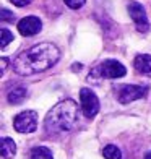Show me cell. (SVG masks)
<instances>
[{"label":"cell","mask_w":151,"mask_h":159,"mask_svg":"<svg viewBox=\"0 0 151 159\" xmlns=\"http://www.w3.org/2000/svg\"><path fill=\"white\" fill-rule=\"evenodd\" d=\"M30 159H54V157H52V153H50L49 148H46V146H36L31 151Z\"/></svg>","instance_id":"obj_12"},{"label":"cell","mask_w":151,"mask_h":159,"mask_svg":"<svg viewBox=\"0 0 151 159\" xmlns=\"http://www.w3.org/2000/svg\"><path fill=\"white\" fill-rule=\"evenodd\" d=\"M127 8H128V15H130V18L133 20V23L136 26V30L140 33H146L149 30V21L146 16L145 7L138 2H135V0H132V2H128Z\"/></svg>","instance_id":"obj_6"},{"label":"cell","mask_w":151,"mask_h":159,"mask_svg":"<svg viewBox=\"0 0 151 159\" xmlns=\"http://www.w3.org/2000/svg\"><path fill=\"white\" fill-rule=\"evenodd\" d=\"M78 122H80L78 104L73 99H65L49 111L44 120V127L47 133H67L78 125Z\"/></svg>","instance_id":"obj_2"},{"label":"cell","mask_w":151,"mask_h":159,"mask_svg":"<svg viewBox=\"0 0 151 159\" xmlns=\"http://www.w3.org/2000/svg\"><path fill=\"white\" fill-rule=\"evenodd\" d=\"M145 159H151V153H148V154H146V157H145Z\"/></svg>","instance_id":"obj_19"},{"label":"cell","mask_w":151,"mask_h":159,"mask_svg":"<svg viewBox=\"0 0 151 159\" xmlns=\"http://www.w3.org/2000/svg\"><path fill=\"white\" fill-rule=\"evenodd\" d=\"M80 102H81V111L88 119H94L96 114L99 112V99L94 94V91L89 88H83L80 91Z\"/></svg>","instance_id":"obj_7"},{"label":"cell","mask_w":151,"mask_h":159,"mask_svg":"<svg viewBox=\"0 0 151 159\" xmlns=\"http://www.w3.org/2000/svg\"><path fill=\"white\" fill-rule=\"evenodd\" d=\"M2 157L3 159H11L13 156H15L16 153V144L15 141H13L11 138H8V136H5V138H2Z\"/></svg>","instance_id":"obj_11"},{"label":"cell","mask_w":151,"mask_h":159,"mask_svg":"<svg viewBox=\"0 0 151 159\" xmlns=\"http://www.w3.org/2000/svg\"><path fill=\"white\" fill-rule=\"evenodd\" d=\"M103 156L106 159H122V153L117 146L114 144H107V146L103 149Z\"/></svg>","instance_id":"obj_13"},{"label":"cell","mask_w":151,"mask_h":159,"mask_svg":"<svg viewBox=\"0 0 151 159\" xmlns=\"http://www.w3.org/2000/svg\"><path fill=\"white\" fill-rule=\"evenodd\" d=\"M13 127L18 133H33L38 128V114L34 111L20 112L13 120Z\"/></svg>","instance_id":"obj_4"},{"label":"cell","mask_w":151,"mask_h":159,"mask_svg":"<svg viewBox=\"0 0 151 159\" xmlns=\"http://www.w3.org/2000/svg\"><path fill=\"white\" fill-rule=\"evenodd\" d=\"M26 94H28V91H26L25 86H15V88H11L8 91L7 98H8V102L10 104L16 106V104H21L26 99Z\"/></svg>","instance_id":"obj_10"},{"label":"cell","mask_w":151,"mask_h":159,"mask_svg":"<svg viewBox=\"0 0 151 159\" xmlns=\"http://www.w3.org/2000/svg\"><path fill=\"white\" fill-rule=\"evenodd\" d=\"M0 34H2V39H0V47L2 49H5L7 46H8V42H11L13 41V34L8 31V30H0Z\"/></svg>","instance_id":"obj_14"},{"label":"cell","mask_w":151,"mask_h":159,"mask_svg":"<svg viewBox=\"0 0 151 159\" xmlns=\"http://www.w3.org/2000/svg\"><path fill=\"white\" fill-rule=\"evenodd\" d=\"M65 2V5L68 7V8L71 10H78V8H81V7L85 5L86 0H63Z\"/></svg>","instance_id":"obj_15"},{"label":"cell","mask_w":151,"mask_h":159,"mask_svg":"<svg viewBox=\"0 0 151 159\" xmlns=\"http://www.w3.org/2000/svg\"><path fill=\"white\" fill-rule=\"evenodd\" d=\"M42 30V23L38 16H26L18 23V31L21 36H34Z\"/></svg>","instance_id":"obj_8"},{"label":"cell","mask_w":151,"mask_h":159,"mask_svg":"<svg viewBox=\"0 0 151 159\" xmlns=\"http://www.w3.org/2000/svg\"><path fill=\"white\" fill-rule=\"evenodd\" d=\"M148 94V86L140 84H124L117 91V99L120 104H128L136 99H141Z\"/></svg>","instance_id":"obj_5"},{"label":"cell","mask_w":151,"mask_h":159,"mask_svg":"<svg viewBox=\"0 0 151 159\" xmlns=\"http://www.w3.org/2000/svg\"><path fill=\"white\" fill-rule=\"evenodd\" d=\"M0 20H2L3 23H7V21H13V20H15V15L10 13L7 8H2V10H0Z\"/></svg>","instance_id":"obj_16"},{"label":"cell","mask_w":151,"mask_h":159,"mask_svg":"<svg viewBox=\"0 0 151 159\" xmlns=\"http://www.w3.org/2000/svg\"><path fill=\"white\" fill-rule=\"evenodd\" d=\"M93 75H99L101 78H109V80H116V78H122L127 75V68L117 60H104L101 65L91 71Z\"/></svg>","instance_id":"obj_3"},{"label":"cell","mask_w":151,"mask_h":159,"mask_svg":"<svg viewBox=\"0 0 151 159\" xmlns=\"http://www.w3.org/2000/svg\"><path fill=\"white\" fill-rule=\"evenodd\" d=\"M10 2L16 7H26V5H30L33 0H10Z\"/></svg>","instance_id":"obj_17"},{"label":"cell","mask_w":151,"mask_h":159,"mask_svg":"<svg viewBox=\"0 0 151 159\" xmlns=\"http://www.w3.org/2000/svg\"><path fill=\"white\" fill-rule=\"evenodd\" d=\"M0 62H2V71H0V73H5V68H7V59H2V60H0Z\"/></svg>","instance_id":"obj_18"},{"label":"cell","mask_w":151,"mask_h":159,"mask_svg":"<svg viewBox=\"0 0 151 159\" xmlns=\"http://www.w3.org/2000/svg\"><path fill=\"white\" fill-rule=\"evenodd\" d=\"M60 50L52 42H41L21 52L13 60V70L21 76L36 75L46 71L59 62Z\"/></svg>","instance_id":"obj_1"},{"label":"cell","mask_w":151,"mask_h":159,"mask_svg":"<svg viewBox=\"0 0 151 159\" xmlns=\"http://www.w3.org/2000/svg\"><path fill=\"white\" fill-rule=\"evenodd\" d=\"M133 67L135 70L141 75L151 76V55L149 54H140L135 57L133 60Z\"/></svg>","instance_id":"obj_9"}]
</instances>
